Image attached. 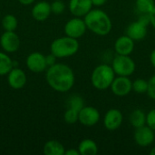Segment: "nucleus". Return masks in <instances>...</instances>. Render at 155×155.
I'll return each instance as SVG.
<instances>
[{
  "instance_id": "2",
  "label": "nucleus",
  "mask_w": 155,
  "mask_h": 155,
  "mask_svg": "<svg viewBox=\"0 0 155 155\" xmlns=\"http://www.w3.org/2000/svg\"><path fill=\"white\" fill-rule=\"evenodd\" d=\"M84 20L87 29H89L94 35L104 36L109 35L112 31V20L109 15L102 9H92L84 17Z\"/></svg>"
},
{
  "instance_id": "17",
  "label": "nucleus",
  "mask_w": 155,
  "mask_h": 155,
  "mask_svg": "<svg viewBox=\"0 0 155 155\" xmlns=\"http://www.w3.org/2000/svg\"><path fill=\"white\" fill-rule=\"evenodd\" d=\"M52 13L51 4L46 1H40L36 3L32 8V16L35 20L42 22L46 20Z\"/></svg>"
},
{
  "instance_id": "36",
  "label": "nucleus",
  "mask_w": 155,
  "mask_h": 155,
  "mask_svg": "<svg viewBox=\"0 0 155 155\" xmlns=\"http://www.w3.org/2000/svg\"><path fill=\"white\" fill-rule=\"evenodd\" d=\"M35 0H18V2L21 4V5H29L31 4H33Z\"/></svg>"
},
{
  "instance_id": "9",
  "label": "nucleus",
  "mask_w": 155,
  "mask_h": 155,
  "mask_svg": "<svg viewBox=\"0 0 155 155\" xmlns=\"http://www.w3.org/2000/svg\"><path fill=\"white\" fill-rule=\"evenodd\" d=\"M20 44V38L15 31H5L0 36V45L5 53L16 52Z\"/></svg>"
},
{
  "instance_id": "21",
  "label": "nucleus",
  "mask_w": 155,
  "mask_h": 155,
  "mask_svg": "<svg viewBox=\"0 0 155 155\" xmlns=\"http://www.w3.org/2000/svg\"><path fill=\"white\" fill-rule=\"evenodd\" d=\"M15 61H13L5 52H0V76L7 75L12 68L15 67Z\"/></svg>"
},
{
  "instance_id": "7",
  "label": "nucleus",
  "mask_w": 155,
  "mask_h": 155,
  "mask_svg": "<svg viewBox=\"0 0 155 155\" xmlns=\"http://www.w3.org/2000/svg\"><path fill=\"white\" fill-rule=\"evenodd\" d=\"M101 115L97 108L94 106H84L78 114V122L86 127H92L100 121Z\"/></svg>"
},
{
  "instance_id": "24",
  "label": "nucleus",
  "mask_w": 155,
  "mask_h": 155,
  "mask_svg": "<svg viewBox=\"0 0 155 155\" xmlns=\"http://www.w3.org/2000/svg\"><path fill=\"white\" fill-rule=\"evenodd\" d=\"M84 106V101L82 98V96L78 94H74L69 97L67 100V108H71L73 110H75L77 112H80V110Z\"/></svg>"
},
{
  "instance_id": "1",
  "label": "nucleus",
  "mask_w": 155,
  "mask_h": 155,
  "mask_svg": "<svg viewBox=\"0 0 155 155\" xmlns=\"http://www.w3.org/2000/svg\"><path fill=\"white\" fill-rule=\"evenodd\" d=\"M45 80L53 90L58 93H66L73 88L75 76L69 65L56 63L46 69Z\"/></svg>"
},
{
  "instance_id": "25",
  "label": "nucleus",
  "mask_w": 155,
  "mask_h": 155,
  "mask_svg": "<svg viewBox=\"0 0 155 155\" xmlns=\"http://www.w3.org/2000/svg\"><path fill=\"white\" fill-rule=\"evenodd\" d=\"M148 90V81L143 78H138L133 82V91L137 94H145Z\"/></svg>"
},
{
  "instance_id": "19",
  "label": "nucleus",
  "mask_w": 155,
  "mask_h": 155,
  "mask_svg": "<svg viewBox=\"0 0 155 155\" xmlns=\"http://www.w3.org/2000/svg\"><path fill=\"white\" fill-rule=\"evenodd\" d=\"M80 155H95L98 153V146L92 139H84L78 145Z\"/></svg>"
},
{
  "instance_id": "6",
  "label": "nucleus",
  "mask_w": 155,
  "mask_h": 155,
  "mask_svg": "<svg viewBox=\"0 0 155 155\" xmlns=\"http://www.w3.org/2000/svg\"><path fill=\"white\" fill-rule=\"evenodd\" d=\"M64 30L65 35L78 39L85 34L87 30V26L85 25L84 20L82 17L74 16V18L66 22V24L64 25Z\"/></svg>"
},
{
  "instance_id": "8",
  "label": "nucleus",
  "mask_w": 155,
  "mask_h": 155,
  "mask_svg": "<svg viewBox=\"0 0 155 155\" xmlns=\"http://www.w3.org/2000/svg\"><path fill=\"white\" fill-rule=\"evenodd\" d=\"M110 88L114 95L118 97H124L128 95L133 91V82L129 76L118 75L113 81Z\"/></svg>"
},
{
  "instance_id": "5",
  "label": "nucleus",
  "mask_w": 155,
  "mask_h": 155,
  "mask_svg": "<svg viewBox=\"0 0 155 155\" xmlns=\"http://www.w3.org/2000/svg\"><path fill=\"white\" fill-rule=\"evenodd\" d=\"M112 67L116 75L130 76L136 69V64L130 55L116 54L112 61Z\"/></svg>"
},
{
  "instance_id": "32",
  "label": "nucleus",
  "mask_w": 155,
  "mask_h": 155,
  "mask_svg": "<svg viewBox=\"0 0 155 155\" xmlns=\"http://www.w3.org/2000/svg\"><path fill=\"white\" fill-rule=\"evenodd\" d=\"M150 15V22H151V25H153V27L155 28V6L153 7V9L151 11V13L149 14Z\"/></svg>"
},
{
  "instance_id": "13",
  "label": "nucleus",
  "mask_w": 155,
  "mask_h": 155,
  "mask_svg": "<svg viewBox=\"0 0 155 155\" xmlns=\"http://www.w3.org/2000/svg\"><path fill=\"white\" fill-rule=\"evenodd\" d=\"M68 6L74 16L84 17L93 9L94 5L92 0H70Z\"/></svg>"
},
{
  "instance_id": "12",
  "label": "nucleus",
  "mask_w": 155,
  "mask_h": 155,
  "mask_svg": "<svg viewBox=\"0 0 155 155\" xmlns=\"http://www.w3.org/2000/svg\"><path fill=\"white\" fill-rule=\"evenodd\" d=\"M124 116L119 109L112 108L108 110L104 118V125L108 131H115L119 129L123 124Z\"/></svg>"
},
{
  "instance_id": "20",
  "label": "nucleus",
  "mask_w": 155,
  "mask_h": 155,
  "mask_svg": "<svg viewBox=\"0 0 155 155\" xmlns=\"http://www.w3.org/2000/svg\"><path fill=\"white\" fill-rule=\"evenodd\" d=\"M130 124L133 127L139 128L146 124V114L141 109H135L134 110L129 117Z\"/></svg>"
},
{
  "instance_id": "14",
  "label": "nucleus",
  "mask_w": 155,
  "mask_h": 155,
  "mask_svg": "<svg viewBox=\"0 0 155 155\" xmlns=\"http://www.w3.org/2000/svg\"><path fill=\"white\" fill-rule=\"evenodd\" d=\"M7 82L11 88L19 90L25 85L27 77L22 69L18 67H13L12 70L7 74Z\"/></svg>"
},
{
  "instance_id": "26",
  "label": "nucleus",
  "mask_w": 155,
  "mask_h": 155,
  "mask_svg": "<svg viewBox=\"0 0 155 155\" xmlns=\"http://www.w3.org/2000/svg\"><path fill=\"white\" fill-rule=\"evenodd\" d=\"M78 114H79V112L73 110L71 108H67L64 114V122L69 124H75L76 122H78Z\"/></svg>"
},
{
  "instance_id": "11",
  "label": "nucleus",
  "mask_w": 155,
  "mask_h": 155,
  "mask_svg": "<svg viewBox=\"0 0 155 155\" xmlns=\"http://www.w3.org/2000/svg\"><path fill=\"white\" fill-rule=\"evenodd\" d=\"M25 64L26 67L33 73H42L48 68L45 55L40 52L31 53L26 57Z\"/></svg>"
},
{
  "instance_id": "15",
  "label": "nucleus",
  "mask_w": 155,
  "mask_h": 155,
  "mask_svg": "<svg viewBox=\"0 0 155 155\" xmlns=\"http://www.w3.org/2000/svg\"><path fill=\"white\" fill-rule=\"evenodd\" d=\"M134 49V41L127 35L118 37L114 42V51L116 54L130 55Z\"/></svg>"
},
{
  "instance_id": "33",
  "label": "nucleus",
  "mask_w": 155,
  "mask_h": 155,
  "mask_svg": "<svg viewBox=\"0 0 155 155\" xmlns=\"http://www.w3.org/2000/svg\"><path fill=\"white\" fill-rule=\"evenodd\" d=\"M106 2H107V0H92L93 5H94V6H97V7L105 5Z\"/></svg>"
},
{
  "instance_id": "18",
  "label": "nucleus",
  "mask_w": 155,
  "mask_h": 155,
  "mask_svg": "<svg viewBox=\"0 0 155 155\" xmlns=\"http://www.w3.org/2000/svg\"><path fill=\"white\" fill-rule=\"evenodd\" d=\"M43 152L45 155H64V146L58 141L51 140L45 143Z\"/></svg>"
},
{
  "instance_id": "28",
  "label": "nucleus",
  "mask_w": 155,
  "mask_h": 155,
  "mask_svg": "<svg viewBox=\"0 0 155 155\" xmlns=\"http://www.w3.org/2000/svg\"><path fill=\"white\" fill-rule=\"evenodd\" d=\"M146 94L151 99L155 101V74L148 80V90Z\"/></svg>"
},
{
  "instance_id": "29",
  "label": "nucleus",
  "mask_w": 155,
  "mask_h": 155,
  "mask_svg": "<svg viewBox=\"0 0 155 155\" xmlns=\"http://www.w3.org/2000/svg\"><path fill=\"white\" fill-rule=\"evenodd\" d=\"M146 124L155 132V108L150 110L146 114Z\"/></svg>"
},
{
  "instance_id": "10",
  "label": "nucleus",
  "mask_w": 155,
  "mask_h": 155,
  "mask_svg": "<svg viewBox=\"0 0 155 155\" xmlns=\"http://www.w3.org/2000/svg\"><path fill=\"white\" fill-rule=\"evenodd\" d=\"M134 138L137 145L141 147H147L153 143L155 139L154 131L147 124L136 128L134 134Z\"/></svg>"
},
{
  "instance_id": "22",
  "label": "nucleus",
  "mask_w": 155,
  "mask_h": 155,
  "mask_svg": "<svg viewBox=\"0 0 155 155\" xmlns=\"http://www.w3.org/2000/svg\"><path fill=\"white\" fill-rule=\"evenodd\" d=\"M154 6V0H136L135 1V7L139 14H150Z\"/></svg>"
},
{
  "instance_id": "27",
  "label": "nucleus",
  "mask_w": 155,
  "mask_h": 155,
  "mask_svg": "<svg viewBox=\"0 0 155 155\" xmlns=\"http://www.w3.org/2000/svg\"><path fill=\"white\" fill-rule=\"evenodd\" d=\"M65 9V5L62 0H54V2L51 3V10L52 13L55 15H60L62 14Z\"/></svg>"
},
{
  "instance_id": "4",
  "label": "nucleus",
  "mask_w": 155,
  "mask_h": 155,
  "mask_svg": "<svg viewBox=\"0 0 155 155\" xmlns=\"http://www.w3.org/2000/svg\"><path fill=\"white\" fill-rule=\"evenodd\" d=\"M114 78L115 73L112 65L102 64L93 70L91 74V83L95 89L104 91L111 87Z\"/></svg>"
},
{
  "instance_id": "16",
  "label": "nucleus",
  "mask_w": 155,
  "mask_h": 155,
  "mask_svg": "<svg viewBox=\"0 0 155 155\" xmlns=\"http://www.w3.org/2000/svg\"><path fill=\"white\" fill-rule=\"evenodd\" d=\"M147 25L142 24L141 22L134 21L132 22L126 28L125 35L131 37L134 42L143 40L147 35Z\"/></svg>"
},
{
  "instance_id": "38",
  "label": "nucleus",
  "mask_w": 155,
  "mask_h": 155,
  "mask_svg": "<svg viewBox=\"0 0 155 155\" xmlns=\"http://www.w3.org/2000/svg\"><path fill=\"white\" fill-rule=\"evenodd\" d=\"M0 15H1V12H0Z\"/></svg>"
},
{
  "instance_id": "31",
  "label": "nucleus",
  "mask_w": 155,
  "mask_h": 155,
  "mask_svg": "<svg viewBox=\"0 0 155 155\" xmlns=\"http://www.w3.org/2000/svg\"><path fill=\"white\" fill-rule=\"evenodd\" d=\"M45 59H46L47 66L49 67V66H52V65H54V64H56V59H57V57H56L54 54H53L51 53L50 54L45 55Z\"/></svg>"
},
{
  "instance_id": "3",
  "label": "nucleus",
  "mask_w": 155,
  "mask_h": 155,
  "mask_svg": "<svg viewBox=\"0 0 155 155\" xmlns=\"http://www.w3.org/2000/svg\"><path fill=\"white\" fill-rule=\"evenodd\" d=\"M78 40L67 35L54 39L50 45L51 53L57 58H66L73 56L78 52Z\"/></svg>"
},
{
  "instance_id": "30",
  "label": "nucleus",
  "mask_w": 155,
  "mask_h": 155,
  "mask_svg": "<svg viewBox=\"0 0 155 155\" xmlns=\"http://www.w3.org/2000/svg\"><path fill=\"white\" fill-rule=\"evenodd\" d=\"M138 21L141 22L142 24L147 25V26H148L149 25H151L149 14H140V15H139V17H138Z\"/></svg>"
},
{
  "instance_id": "23",
  "label": "nucleus",
  "mask_w": 155,
  "mask_h": 155,
  "mask_svg": "<svg viewBox=\"0 0 155 155\" xmlns=\"http://www.w3.org/2000/svg\"><path fill=\"white\" fill-rule=\"evenodd\" d=\"M1 24L5 31H15L18 25V21L14 15L8 14L2 18Z\"/></svg>"
},
{
  "instance_id": "35",
  "label": "nucleus",
  "mask_w": 155,
  "mask_h": 155,
  "mask_svg": "<svg viewBox=\"0 0 155 155\" xmlns=\"http://www.w3.org/2000/svg\"><path fill=\"white\" fill-rule=\"evenodd\" d=\"M150 61H151V64L155 68V49H153L150 54Z\"/></svg>"
},
{
  "instance_id": "34",
  "label": "nucleus",
  "mask_w": 155,
  "mask_h": 155,
  "mask_svg": "<svg viewBox=\"0 0 155 155\" xmlns=\"http://www.w3.org/2000/svg\"><path fill=\"white\" fill-rule=\"evenodd\" d=\"M64 155H80V153H79L78 149L77 150H75V149H69V150L65 151Z\"/></svg>"
},
{
  "instance_id": "37",
  "label": "nucleus",
  "mask_w": 155,
  "mask_h": 155,
  "mask_svg": "<svg viewBox=\"0 0 155 155\" xmlns=\"http://www.w3.org/2000/svg\"><path fill=\"white\" fill-rule=\"evenodd\" d=\"M150 154L151 155H155V147H153L152 150H151V152H150Z\"/></svg>"
}]
</instances>
